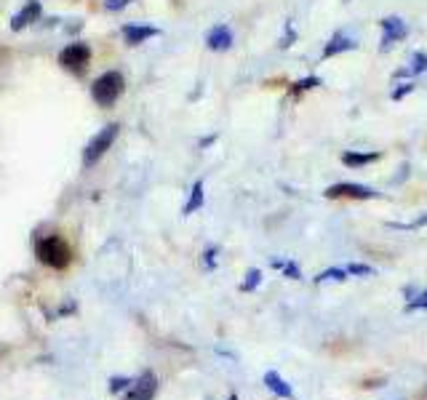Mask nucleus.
<instances>
[{"instance_id":"f257e3e1","label":"nucleus","mask_w":427,"mask_h":400,"mask_svg":"<svg viewBox=\"0 0 427 400\" xmlns=\"http://www.w3.org/2000/svg\"><path fill=\"white\" fill-rule=\"evenodd\" d=\"M123 91H126V78L118 69H110L91 83V99L99 107H112L123 96Z\"/></svg>"},{"instance_id":"f03ea898","label":"nucleus","mask_w":427,"mask_h":400,"mask_svg":"<svg viewBox=\"0 0 427 400\" xmlns=\"http://www.w3.org/2000/svg\"><path fill=\"white\" fill-rule=\"evenodd\" d=\"M118 133H120L118 123H110V126H105L102 131L96 133L91 142L86 145V149H83V166H86V168H91V166H96L99 160L105 158L107 149H112V145H115Z\"/></svg>"},{"instance_id":"7ed1b4c3","label":"nucleus","mask_w":427,"mask_h":400,"mask_svg":"<svg viewBox=\"0 0 427 400\" xmlns=\"http://www.w3.org/2000/svg\"><path fill=\"white\" fill-rule=\"evenodd\" d=\"M35 253H38V259L43 265L53 267V269H65L70 265V246L62 238H56V235H48V238L40 240Z\"/></svg>"},{"instance_id":"20e7f679","label":"nucleus","mask_w":427,"mask_h":400,"mask_svg":"<svg viewBox=\"0 0 427 400\" xmlns=\"http://www.w3.org/2000/svg\"><path fill=\"white\" fill-rule=\"evenodd\" d=\"M88 62H91V48L86 43H70L65 51L59 53V65L75 75H80L88 67Z\"/></svg>"},{"instance_id":"39448f33","label":"nucleus","mask_w":427,"mask_h":400,"mask_svg":"<svg viewBox=\"0 0 427 400\" xmlns=\"http://www.w3.org/2000/svg\"><path fill=\"white\" fill-rule=\"evenodd\" d=\"M326 198H353V200H372L376 198V189L366 185H355V182H342V185H331L326 192H323Z\"/></svg>"},{"instance_id":"423d86ee","label":"nucleus","mask_w":427,"mask_h":400,"mask_svg":"<svg viewBox=\"0 0 427 400\" xmlns=\"http://www.w3.org/2000/svg\"><path fill=\"white\" fill-rule=\"evenodd\" d=\"M155 389H158V379L152 371H145L136 382H133L131 392L126 400H152L155 398Z\"/></svg>"},{"instance_id":"0eeeda50","label":"nucleus","mask_w":427,"mask_h":400,"mask_svg":"<svg viewBox=\"0 0 427 400\" xmlns=\"http://www.w3.org/2000/svg\"><path fill=\"white\" fill-rule=\"evenodd\" d=\"M40 13H43V8H40L38 0H29L25 8H22V11H19V13H16V16L11 19V29H13V32L25 29V27H29L32 22H38Z\"/></svg>"},{"instance_id":"6e6552de","label":"nucleus","mask_w":427,"mask_h":400,"mask_svg":"<svg viewBox=\"0 0 427 400\" xmlns=\"http://www.w3.org/2000/svg\"><path fill=\"white\" fill-rule=\"evenodd\" d=\"M382 29H385V38H382V51H387L395 40L406 38V25L400 22L398 16H390V19H382Z\"/></svg>"},{"instance_id":"1a4fd4ad","label":"nucleus","mask_w":427,"mask_h":400,"mask_svg":"<svg viewBox=\"0 0 427 400\" xmlns=\"http://www.w3.org/2000/svg\"><path fill=\"white\" fill-rule=\"evenodd\" d=\"M206 43H209L211 51H227V48L232 46V32H230V27L227 25L214 27L211 32H209V38H206Z\"/></svg>"},{"instance_id":"9d476101","label":"nucleus","mask_w":427,"mask_h":400,"mask_svg":"<svg viewBox=\"0 0 427 400\" xmlns=\"http://www.w3.org/2000/svg\"><path fill=\"white\" fill-rule=\"evenodd\" d=\"M158 35V27H139V25H126L123 27V38L129 46H139L147 38H155Z\"/></svg>"},{"instance_id":"9b49d317","label":"nucleus","mask_w":427,"mask_h":400,"mask_svg":"<svg viewBox=\"0 0 427 400\" xmlns=\"http://www.w3.org/2000/svg\"><path fill=\"white\" fill-rule=\"evenodd\" d=\"M265 385H267V389H270V392H275V395H280V398H294L291 385H289V382H286L278 371H267L265 373Z\"/></svg>"},{"instance_id":"f8f14e48","label":"nucleus","mask_w":427,"mask_h":400,"mask_svg":"<svg viewBox=\"0 0 427 400\" xmlns=\"http://www.w3.org/2000/svg\"><path fill=\"white\" fill-rule=\"evenodd\" d=\"M353 48H355V40L339 32V35H334V38L326 43V48H323V59H331V56H336V53L353 51Z\"/></svg>"},{"instance_id":"ddd939ff","label":"nucleus","mask_w":427,"mask_h":400,"mask_svg":"<svg viewBox=\"0 0 427 400\" xmlns=\"http://www.w3.org/2000/svg\"><path fill=\"white\" fill-rule=\"evenodd\" d=\"M374 160H379V152H350L347 149L345 155H342V163L350 166V168H360V166H369Z\"/></svg>"},{"instance_id":"4468645a","label":"nucleus","mask_w":427,"mask_h":400,"mask_svg":"<svg viewBox=\"0 0 427 400\" xmlns=\"http://www.w3.org/2000/svg\"><path fill=\"white\" fill-rule=\"evenodd\" d=\"M203 206V182H195L192 185V192H190V200H187V206H185V213H195Z\"/></svg>"},{"instance_id":"2eb2a0df","label":"nucleus","mask_w":427,"mask_h":400,"mask_svg":"<svg viewBox=\"0 0 427 400\" xmlns=\"http://www.w3.org/2000/svg\"><path fill=\"white\" fill-rule=\"evenodd\" d=\"M318 83H320L318 78H305V80H299V83H294L291 93H294V96H299L302 91H310V88H315Z\"/></svg>"},{"instance_id":"dca6fc26","label":"nucleus","mask_w":427,"mask_h":400,"mask_svg":"<svg viewBox=\"0 0 427 400\" xmlns=\"http://www.w3.org/2000/svg\"><path fill=\"white\" fill-rule=\"evenodd\" d=\"M350 272L347 269H326V272H320L318 278H315V283H323V280H345Z\"/></svg>"},{"instance_id":"f3484780","label":"nucleus","mask_w":427,"mask_h":400,"mask_svg":"<svg viewBox=\"0 0 427 400\" xmlns=\"http://www.w3.org/2000/svg\"><path fill=\"white\" fill-rule=\"evenodd\" d=\"M259 280H262V272H259V269H249V280H246L240 288H243V291H254V288L259 286Z\"/></svg>"},{"instance_id":"a211bd4d","label":"nucleus","mask_w":427,"mask_h":400,"mask_svg":"<svg viewBox=\"0 0 427 400\" xmlns=\"http://www.w3.org/2000/svg\"><path fill=\"white\" fill-rule=\"evenodd\" d=\"M414 309H427V291H422L416 299H412V302L406 305V312H414Z\"/></svg>"},{"instance_id":"6ab92c4d","label":"nucleus","mask_w":427,"mask_h":400,"mask_svg":"<svg viewBox=\"0 0 427 400\" xmlns=\"http://www.w3.org/2000/svg\"><path fill=\"white\" fill-rule=\"evenodd\" d=\"M347 272H350V275H374V267H369V265H347Z\"/></svg>"},{"instance_id":"aec40b11","label":"nucleus","mask_w":427,"mask_h":400,"mask_svg":"<svg viewBox=\"0 0 427 400\" xmlns=\"http://www.w3.org/2000/svg\"><path fill=\"white\" fill-rule=\"evenodd\" d=\"M129 3H133V0H105V8L107 11H123Z\"/></svg>"},{"instance_id":"412c9836","label":"nucleus","mask_w":427,"mask_h":400,"mask_svg":"<svg viewBox=\"0 0 427 400\" xmlns=\"http://www.w3.org/2000/svg\"><path fill=\"white\" fill-rule=\"evenodd\" d=\"M129 385H133V382H129V379H123V376H115L112 382H110V392H120V389H126Z\"/></svg>"},{"instance_id":"4be33fe9","label":"nucleus","mask_w":427,"mask_h":400,"mask_svg":"<svg viewBox=\"0 0 427 400\" xmlns=\"http://www.w3.org/2000/svg\"><path fill=\"white\" fill-rule=\"evenodd\" d=\"M414 72H425L427 69V56L425 53H416V56H414Z\"/></svg>"}]
</instances>
